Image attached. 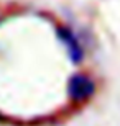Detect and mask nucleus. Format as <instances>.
Returning a JSON list of instances; mask_svg holds the SVG:
<instances>
[{"instance_id":"obj_1","label":"nucleus","mask_w":120,"mask_h":126,"mask_svg":"<svg viewBox=\"0 0 120 126\" xmlns=\"http://www.w3.org/2000/svg\"><path fill=\"white\" fill-rule=\"evenodd\" d=\"M92 90H94L92 82L84 75H74L68 85V92H69L72 100H84L92 94Z\"/></svg>"},{"instance_id":"obj_2","label":"nucleus","mask_w":120,"mask_h":126,"mask_svg":"<svg viewBox=\"0 0 120 126\" xmlns=\"http://www.w3.org/2000/svg\"><path fill=\"white\" fill-rule=\"evenodd\" d=\"M58 34H59L61 41L64 43V46L68 47V52H69L72 62H79L81 59H82V49H81V46H79L76 36L66 28H59L58 30Z\"/></svg>"}]
</instances>
